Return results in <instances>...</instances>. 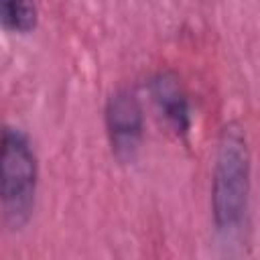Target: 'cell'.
Masks as SVG:
<instances>
[{"label":"cell","instance_id":"obj_5","mask_svg":"<svg viewBox=\"0 0 260 260\" xmlns=\"http://www.w3.org/2000/svg\"><path fill=\"white\" fill-rule=\"evenodd\" d=\"M0 20L4 30L28 35L35 30L39 10L35 0H0Z\"/></svg>","mask_w":260,"mask_h":260},{"label":"cell","instance_id":"obj_3","mask_svg":"<svg viewBox=\"0 0 260 260\" xmlns=\"http://www.w3.org/2000/svg\"><path fill=\"white\" fill-rule=\"evenodd\" d=\"M104 122L112 154L120 162H132L144 138V112L138 95L128 87L114 91L106 102Z\"/></svg>","mask_w":260,"mask_h":260},{"label":"cell","instance_id":"obj_1","mask_svg":"<svg viewBox=\"0 0 260 260\" xmlns=\"http://www.w3.org/2000/svg\"><path fill=\"white\" fill-rule=\"evenodd\" d=\"M250 197V148L238 122H228L217 136L211 171V217L219 234L240 230Z\"/></svg>","mask_w":260,"mask_h":260},{"label":"cell","instance_id":"obj_2","mask_svg":"<svg viewBox=\"0 0 260 260\" xmlns=\"http://www.w3.org/2000/svg\"><path fill=\"white\" fill-rule=\"evenodd\" d=\"M39 165L28 136L14 126L2 132L0 152V205L2 221L10 232L22 230L35 211Z\"/></svg>","mask_w":260,"mask_h":260},{"label":"cell","instance_id":"obj_4","mask_svg":"<svg viewBox=\"0 0 260 260\" xmlns=\"http://www.w3.org/2000/svg\"><path fill=\"white\" fill-rule=\"evenodd\" d=\"M148 89L158 114L165 118L169 128L177 136H185L191 130V106L179 75L171 69L158 71L150 77Z\"/></svg>","mask_w":260,"mask_h":260}]
</instances>
